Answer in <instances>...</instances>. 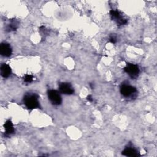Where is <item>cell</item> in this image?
Wrapping results in <instances>:
<instances>
[{"mask_svg":"<svg viewBox=\"0 0 157 157\" xmlns=\"http://www.w3.org/2000/svg\"><path fill=\"white\" fill-rule=\"evenodd\" d=\"M23 102L29 109H33L40 107L38 101V96L34 93L27 94L24 96Z\"/></svg>","mask_w":157,"mask_h":157,"instance_id":"1","label":"cell"},{"mask_svg":"<svg viewBox=\"0 0 157 157\" xmlns=\"http://www.w3.org/2000/svg\"><path fill=\"white\" fill-rule=\"evenodd\" d=\"M48 97L52 104L58 105L62 102L61 97L59 93L54 90H50L48 91Z\"/></svg>","mask_w":157,"mask_h":157,"instance_id":"2","label":"cell"},{"mask_svg":"<svg viewBox=\"0 0 157 157\" xmlns=\"http://www.w3.org/2000/svg\"><path fill=\"white\" fill-rule=\"evenodd\" d=\"M111 18L114 20L118 25H123L126 24L127 20L124 18L121 13L118 10H111L110 11Z\"/></svg>","mask_w":157,"mask_h":157,"instance_id":"3","label":"cell"},{"mask_svg":"<svg viewBox=\"0 0 157 157\" xmlns=\"http://www.w3.org/2000/svg\"><path fill=\"white\" fill-rule=\"evenodd\" d=\"M124 71L132 78H136L139 73V67L132 63H127L126 67L124 68Z\"/></svg>","mask_w":157,"mask_h":157,"instance_id":"4","label":"cell"},{"mask_svg":"<svg viewBox=\"0 0 157 157\" xmlns=\"http://www.w3.org/2000/svg\"><path fill=\"white\" fill-rule=\"evenodd\" d=\"M136 91V89L128 84H123L120 86V93L124 97H129Z\"/></svg>","mask_w":157,"mask_h":157,"instance_id":"5","label":"cell"},{"mask_svg":"<svg viewBox=\"0 0 157 157\" xmlns=\"http://www.w3.org/2000/svg\"><path fill=\"white\" fill-rule=\"evenodd\" d=\"M59 90L61 93L64 94L70 95L74 93V90L72 86V85L69 83L63 82L61 83L59 85Z\"/></svg>","mask_w":157,"mask_h":157,"instance_id":"6","label":"cell"},{"mask_svg":"<svg viewBox=\"0 0 157 157\" xmlns=\"http://www.w3.org/2000/svg\"><path fill=\"white\" fill-rule=\"evenodd\" d=\"M0 53L2 56L9 57L12 54V48L10 45L6 43L2 42L0 45Z\"/></svg>","mask_w":157,"mask_h":157,"instance_id":"7","label":"cell"},{"mask_svg":"<svg viewBox=\"0 0 157 157\" xmlns=\"http://www.w3.org/2000/svg\"><path fill=\"white\" fill-rule=\"evenodd\" d=\"M122 155L126 156H139L140 154L139 152L134 148L127 147L123 151Z\"/></svg>","mask_w":157,"mask_h":157,"instance_id":"8","label":"cell"},{"mask_svg":"<svg viewBox=\"0 0 157 157\" xmlns=\"http://www.w3.org/2000/svg\"><path fill=\"white\" fill-rule=\"evenodd\" d=\"M1 75L2 77H8L11 74V68L7 64H2L1 66Z\"/></svg>","mask_w":157,"mask_h":157,"instance_id":"9","label":"cell"},{"mask_svg":"<svg viewBox=\"0 0 157 157\" xmlns=\"http://www.w3.org/2000/svg\"><path fill=\"white\" fill-rule=\"evenodd\" d=\"M4 126L5 128L6 135H9L14 132V128L12 121L10 120H8L6 121V123L4 124Z\"/></svg>","mask_w":157,"mask_h":157,"instance_id":"10","label":"cell"},{"mask_svg":"<svg viewBox=\"0 0 157 157\" xmlns=\"http://www.w3.org/2000/svg\"><path fill=\"white\" fill-rule=\"evenodd\" d=\"M18 22L16 20H11L10 23L7 26L6 30L7 31H11L15 30L18 27Z\"/></svg>","mask_w":157,"mask_h":157,"instance_id":"11","label":"cell"},{"mask_svg":"<svg viewBox=\"0 0 157 157\" xmlns=\"http://www.w3.org/2000/svg\"><path fill=\"white\" fill-rule=\"evenodd\" d=\"M24 81L27 82V83H31L33 80V77L31 75L29 74H26L24 77Z\"/></svg>","mask_w":157,"mask_h":157,"instance_id":"12","label":"cell"},{"mask_svg":"<svg viewBox=\"0 0 157 157\" xmlns=\"http://www.w3.org/2000/svg\"><path fill=\"white\" fill-rule=\"evenodd\" d=\"M109 40H110V42H112V44H115V43L117 42V39H116L115 36H110Z\"/></svg>","mask_w":157,"mask_h":157,"instance_id":"13","label":"cell"},{"mask_svg":"<svg viewBox=\"0 0 157 157\" xmlns=\"http://www.w3.org/2000/svg\"><path fill=\"white\" fill-rule=\"evenodd\" d=\"M87 100H88V101H90V102H93V98H92V96H91V95H88V96H87Z\"/></svg>","mask_w":157,"mask_h":157,"instance_id":"14","label":"cell"}]
</instances>
